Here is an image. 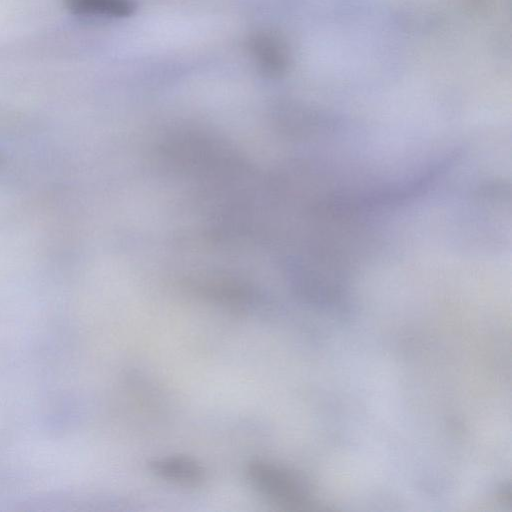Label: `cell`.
Instances as JSON below:
<instances>
[{
  "label": "cell",
  "instance_id": "3957f363",
  "mask_svg": "<svg viewBox=\"0 0 512 512\" xmlns=\"http://www.w3.org/2000/svg\"><path fill=\"white\" fill-rule=\"evenodd\" d=\"M249 50L264 75L279 77L286 71L288 51L277 34L264 30L253 34L249 39Z\"/></svg>",
  "mask_w": 512,
  "mask_h": 512
},
{
  "label": "cell",
  "instance_id": "277c9868",
  "mask_svg": "<svg viewBox=\"0 0 512 512\" xmlns=\"http://www.w3.org/2000/svg\"><path fill=\"white\" fill-rule=\"evenodd\" d=\"M150 471L157 477L183 486H198L206 478L204 467L187 456H165L149 462Z\"/></svg>",
  "mask_w": 512,
  "mask_h": 512
},
{
  "label": "cell",
  "instance_id": "5b68a950",
  "mask_svg": "<svg viewBox=\"0 0 512 512\" xmlns=\"http://www.w3.org/2000/svg\"><path fill=\"white\" fill-rule=\"evenodd\" d=\"M192 289L201 296L234 307L252 306L256 292L246 284L229 279H207L192 283Z\"/></svg>",
  "mask_w": 512,
  "mask_h": 512
},
{
  "label": "cell",
  "instance_id": "6da1fadb",
  "mask_svg": "<svg viewBox=\"0 0 512 512\" xmlns=\"http://www.w3.org/2000/svg\"><path fill=\"white\" fill-rule=\"evenodd\" d=\"M161 155L174 169L209 185L230 178L247 166L225 142L197 132L170 136L161 146Z\"/></svg>",
  "mask_w": 512,
  "mask_h": 512
},
{
  "label": "cell",
  "instance_id": "7a4b0ae2",
  "mask_svg": "<svg viewBox=\"0 0 512 512\" xmlns=\"http://www.w3.org/2000/svg\"><path fill=\"white\" fill-rule=\"evenodd\" d=\"M245 476L255 491L278 504L299 507L309 501V484L293 469L258 459L247 464Z\"/></svg>",
  "mask_w": 512,
  "mask_h": 512
},
{
  "label": "cell",
  "instance_id": "8992f818",
  "mask_svg": "<svg viewBox=\"0 0 512 512\" xmlns=\"http://www.w3.org/2000/svg\"><path fill=\"white\" fill-rule=\"evenodd\" d=\"M67 9L74 15L97 18H123L132 15L136 8L134 0H64Z\"/></svg>",
  "mask_w": 512,
  "mask_h": 512
}]
</instances>
